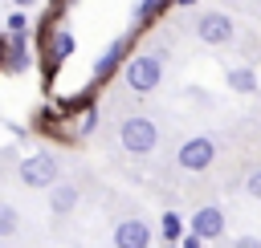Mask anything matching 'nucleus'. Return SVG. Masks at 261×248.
<instances>
[{
  "mask_svg": "<svg viewBox=\"0 0 261 248\" xmlns=\"http://www.w3.org/2000/svg\"><path fill=\"white\" fill-rule=\"evenodd\" d=\"M130 49H135V33H122V37H114L102 53H98V61H94V69H90V77H94V85H102V81H110L126 61H130Z\"/></svg>",
  "mask_w": 261,
  "mask_h": 248,
  "instance_id": "6",
  "label": "nucleus"
},
{
  "mask_svg": "<svg viewBox=\"0 0 261 248\" xmlns=\"http://www.w3.org/2000/svg\"><path fill=\"white\" fill-rule=\"evenodd\" d=\"M77 199H82V191H77L73 183H61V179H57V183L49 187V211H53V215H69V211L77 207Z\"/></svg>",
  "mask_w": 261,
  "mask_h": 248,
  "instance_id": "11",
  "label": "nucleus"
},
{
  "mask_svg": "<svg viewBox=\"0 0 261 248\" xmlns=\"http://www.w3.org/2000/svg\"><path fill=\"white\" fill-rule=\"evenodd\" d=\"M171 4H184V8H188V4H196V0H171Z\"/></svg>",
  "mask_w": 261,
  "mask_h": 248,
  "instance_id": "20",
  "label": "nucleus"
},
{
  "mask_svg": "<svg viewBox=\"0 0 261 248\" xmlns=\"http://www.w3.org/2000/svg\"><path fill=\"white\" fill-rule=\"evenodd\" d=\"M171 248H175V244H171Z\"/></svg>",
  "mask_w": 261,
  "mask_h": 248,
  "instance_id": "21",
  "label": "nucleus"
},
{
  "mask_svg": "<svg viewBox=\"0 0 261 248\" xmlns=\"http://www.w3.org/2000/svg\"><path fill=\"white\" fill-rule=\"evenodd\" d=\"M122 81L130 94H155L163 81V49L151 53H130V61L122 65Z\"/></svg>",
  "mask_w": 261,
  "mask_h": 248,
  "instance_id": "1",
  "label": "nucleus"
},
{
  "mask_svg": "<svg viewBox=\"0 0 261 248\" xmlns=\"http://www.w3.org/2000/svg\"><path fill=\"white\" fill-rule=\"evenodd\" d=\"M4 28H8V41H4V69H8V73H24V69L33 65V57H29V20H24V12H12Z\"/></svg>",
  "mask_w": 261,
  "mask_h": 248,
  "instance_id": "4",
  "label": "nucleus"
},
{
  "mask_svg": "<svg viewBox=\"0 0 261 248\" xmlns=\"http://www.w3.org/2000/svg\"><path fill=\"white\" fill-rule=\"evenodd\" d=\"M228 85H232V94H257V73L249 65H237V69H228Z\"/></svg>",
  "mask_w": 261,
  "mask_h": 248,
  "instance_id": "13",
  "label": "nucleus"
},
{
  "mask_svg": "<svg viewBox=\"0 0 261 248\" xmlns=\"http://www.w3.org/2000/svg\"><path fill=\"white\" fill-rule=\"evenodd\" d=\"M232 248H261V240H257V236H237Z\"/></svg>",
  "mask_w": 261,
  "mask_h": 248,
  "instance_id": "18",
  "label": "nucleus"
},
{
  "mask_svg": "<svg viewBox=\"0 0 261 248\" xmlns=\"http://www.w3.org/2000/svg\"><path fill=\"white\" fill-rule=\"evenodd\" d=\"M16 232H20V211L0 199V240H12Z\"/></svg>",
  "mask_w": 261,
  "mask_h": 248,
  "instance_id": "15",
  "label": "nucleus"
},
{
  "mask_svg": "<svg viewBox=\"0 0 261 248\" xmlns=\"http://www.w3.org/2000/svg\"><path fill=\"white\" fill-rule=\"evenodd\" d=\"M196 37H200L204 45H228V41L237 37V24H232V16L220 12V8H204V12L196 16Z\"/></svg>",
  "mask_w": 261,
  "mask_h": 248,
  "instance_id": "7",
  "label": "nucleus"
},
{
  "mask_svg": "<svg viewBox=\"0 0 261 248\" xmlns=\"http://www.w3.org/2000/svg\"><path fill=\"white\" fill-rule=\"evenodd\" d=\"M184 232H188V224L179 220V211H163V220H159V236H163L167 244H179Z\"/></svg>",
  "mask_w": 261,
  "mask_h": 248,
  "instance_id": "14",
  "label": "nucleus"
},
{
  "mask_svg": "<svg viewBox=\"0 0 261 248\" xmlns=\"http://www.w3.org/2000/svg\"><path fill=\"white\" fill-rule=\"evenodd\" d=\"M245 191H249L253 199H261V167H257V171H249V179H245Z\"/></svg>",
  "mask_w": 261,
  "mask_h": 248,
  "instance_id": "16",
  "label": "nucleus"
},
{
  "mask_svg": "<svg viewBox=\"0 0 261 248\" xmlns=\"http://www.w3.org/2000/svg\"><path fill=\"white\" fill-rule=\"evenodd\" d=\"M175 248H204V240H196V236H192V232H184V236H179V244H175Z\"/></svg>",
  "mask_w": 261,
  "mask_h": 248,
  "instance_id": "17",
  "label": "nucleus"
},
{
  "mask_svg": "<svg viewBox=\"0 0 261 248\" xmlns=\"http://www.w3.org/2000/svg\"><path fill=\"white\" fill-rule=\"evenodd\" d=\"M41 45H45V73H49V69H57V65L73 53V45H77V41H73V33H69L57 16H49V12H45V24H41Z\"/></svg>",
  "mask_w": 261,
  "mask_h": 248,
  "instance_id": "5",
  "label": "nucleus"
},
{
  "mask_svg": "<svg viewBox=\"0 0 261 248\" xmlns=\"http://www.w3.org/2000/svg\"><path fill=\"white\" fill-rule=\"evenodd\" d=\"M16 179H20L24 187H33V191H49V187L61 179V163H57V154H53V150H37V154L20 159Z\"/></svg>",
  "mask_w": 261,
  "mask_h": 248,
  "instance_id": "3",
  "label": "nucleus"
},
{
  "mask_svg": "<svg viewBox=\"0 0 261 248\" xmlns=\"http://www.w3.org/2000/svg\"><path fill=\"white\" fill-rule=\"evenodd\" d=\"M151 240H155V232L139 215H126L114 224V248H151Z\"/></svg>",
  "mask_w": 261,
  "mask_h": 248,
  "instance_id": "9",
  "label": "nucleus"
},
{
  "mask_svg": "<svg viewBox=\"0 0 261 248\" xmlns=\"http://www.w3.org/2000/svg\"><path fill=\"white\" fill-rule=\"evenodd\" d=\"M212 159H216V142H212L208 134L184 138V142H179V150H175V163H179L184 171H208V167H212Z\"/></svg>",
  "mask_w": 261,
  "mask_h": 248,
  "instance_id": "8",
  "label": "nucleus"
},
{
  "mask_svg": "<svg viewBox=\"0 0 261 248\" xmlns=\"http://www.w3.org/2000/svg\"><path fill=\"white\" fill-rule=\"evenodd\" d=\"M12 4H16V8H33L37 0H12Z\"/></svg>",
  "mask_w": 261,
  "mask_h": 248,
  "instance_id": "19",
  "label": "nucleus"
},
{
  "mask_svg": "<svg viewBox=\"0 0 261 248\" xmlns=\"http://www.w3.org/2000/svg\"><path fill=\"white\" fill-rule=\"evenodd\" d=\"M118 142H122L126 154H151L159 146V126L147 114H126L118 122Z\"/></svg>",
  "mask_w": 261,
  "mask_h": 248,
  "instance_id": "2",
  "label": "nucleus"
},
{
  "mask_svg": "<svg viewBox=\"0 0 261 248\" xmlns=\"http://www.w3.org/2000/svg\"><path fill=\"white\" fill-rule=\"evenodd\" d=\"M188 232L196 236V240H220L224 236V211L220 207H196L192 211V220H188Z\"/></svg>",
  "mask_w": 261,
  "mask_h": 248,
  "instance_id": "10",
  "label": "nucleus"
},
{
  "mask_svg": "<svg viewBox=\"0 0 261 248\" xmlns=\"http://www.w3.org/2000/svg\"><path fill=\"white\" fill-rule=\"evenodd\" d=\"M167 8H171V0H139V8H135V24H139V28H143V24H155Z\"/></svg>",
  "mask_w": 261,
  "mask_h": 248,
  "instance_id": "12",
  "label": "nucleus"
}]
</instances>
